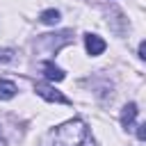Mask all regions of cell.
<instances>
[{"label":"cell","mask_w":146,"mask_h":146,"mask_svg":"<svg viewBox=\"0 0 146 146\" xmlns=\"http://www.w3.org/2000/svg\"><path fill=\"white\" fill-rule=\"evenodd\" d=\"M14 50L11 48H0V62H14Z\"/></svg>","instance_id":"obj_9"},{"label":"cell","mask_w":146,"mask_h":146,"mask_svg":"<svg viewBox=\"0 0 146 146\" xmlns=\"http://www.w3.org/2000/svg\"><path fill=\"white\" fill-rule=\"evenodd\" d=\"M43 146H96V144L89 137L87 123L80 119H71L57 125L55 130H50Z\"/></svg>","instance_id":"obj_1"},{"label":"cell","mask_w":146,"mask_h":146,"mask_svg":"<svg viewBox=\"0 0 146 146\" xmlns=\"http://www.w3.org/2000/svg\"><path fill=\"white\" fill-rule=\"evenodd\" d=\"M16 96V84L9 80H0V100H9Z\"/></svg>","instance_id":"obj_7"},{"label":"cell","mask_w":146,"mask_h":146,"mask_svg":"<svg viewBox=\"0 0 146 146\" xmlns=\"http://www.w3.org/2000/svg\"><path fill=\"white\" fill-rule=\"evenodd\" d=\"M0 146H7V141H5V137L0 135Z\"/></svg>","instance_id":"obj_12"},{"label":"cell","mask_w":146,"mask_h":146,"mask_svg":"<svg viewBox=\"0 0 146 146\" xmlns=\"http://www.w3.org/2000/svg\"><path fill=\"white\" fill-rule=\"evenodd\" d=\"M139 59H146V43H139Z\"/></svg>","instance_id":"obj_11"},{"label":"cell","mask_w":146,"mask_h":146,"mask_svg":"<svg viewBox=\"0 0 146 146\" xmlns=\"http://www.w3.org/2000/svg\"><path fill=\"white\" fill-rule=\"evenodd\" d=\"M34 91H36L43 100H50V103H62V105H66V103H68V98H66L62 91H57L55 87H50V84H46V82H36V84H34Z\"/></svg>","instance_id":"obj_2"},{"label":"cell","mask_w":146,"mask_h":146,"mask_svg":"<svg viewBox=\"0 0 146 146\" xmlns=\"http://www.w3.org/2000/svg\"><path fill=\"white\" fill-rule=\"evenodd\" d=\"M144 128H146V125H144V123H141V125H137V137H139V139H141V141H144V139H146V130H144Z\"/></svg>","instance_id":"obj_10"},{"label":"cell","mask_w":146,"mask_h":146,"mask_svg":"<svg viewBox=\"0 0 146 146\" xmlns=\"http://www.w3.org/2000/svg\"><path fill=\"white\" fill-rule=\"evenodd\" d=\"M84 48H87V52H89L91 57H96V55H100L107 46H105V41H103L98 34H87V36H84Z\"/></svg>","instance_id":"obj_3"},{"label":"cell","mask_w":146,"mask_h":146,"mask_svg":"<svg viewBox=\"0 0 146 146\" xmlns=\"http://www.w3.org/2000/svg\"><path fill=\"white\" fill-rule=\"evenodd\" d=\"M68 41H71V39H59V41H57V39H55V34H43V36L39 39V46H46V43H48V46H50V50H59V48H62V46H66Z\"/></svg>","instance_id":"obj_6"},{"label":"cell","mask_w":146,"mask_h":146,"mask_svg":"<svg viewBox=\"0 0 146 146\" xmlns=\"http://www.w3.org/2000/svg\"><path fill=\"white\" fill-rule=\"evenodd\" d=\"M41 68H43V73H46V78H48L50 82H62V80L66 78V73H64L59 66H55L52 62H43Z\"/></svg>","instance_id":"obj_4"},{"label":"cell","mask_w":146,"mask_h":146,"mask_svg":"<svg viewBox=\"0 0 146 146\" xmlns=\"http://www.w3.org/2000/svg\"><path fill=\"white\" fill-rule=\"evenodd\" d=\"M137 112H139V110H137V105H135V103H128V105L121 110V125H123L125 130H128V128L135 123V119H137Z\"/></svg>","instance_id":"obj_5"},{"label":"cell","mask_w":146,"mask_h":146,"mask_svg":"<svg viewBox=\"0 0 146 146\" xmlns=\"http://www.w3.org/2000/svg\"><path fill=\"white\" fill-rule=\"evenodd\" d=\"M41 23H46V25H55V23H59V11L57 9H46V11H41Z\"/></svg>","instance_id":"obj_8"}]
</instances>
